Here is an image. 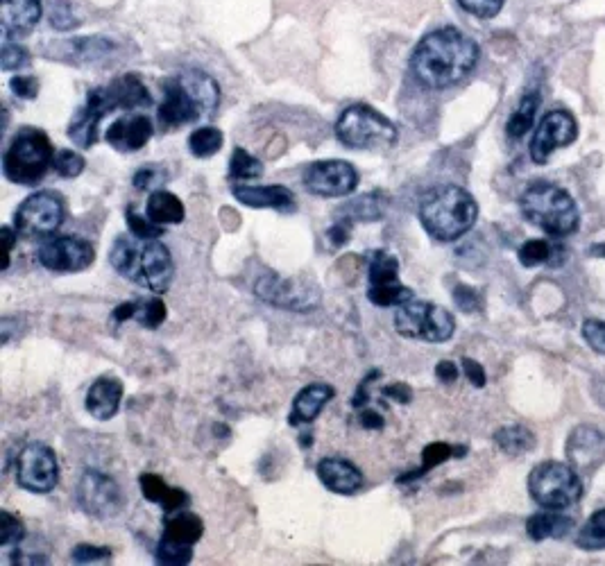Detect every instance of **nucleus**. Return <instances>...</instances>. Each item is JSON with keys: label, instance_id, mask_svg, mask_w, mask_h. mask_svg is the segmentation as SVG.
<instances>
[{"label": "nucleus", "instance_id": "473e14b6", "mask_svg": "<svg viewBox=\"0 0 605 566\" xmlns=\"http://www.w3.org/2000/svg\"><path fill=\"white\" fill-rule=\"evenodd\" d=\"M538 107H540V93L533 91V93H526V96L522 98V102H519L515 114L510 116L508 120V127L506 132L513 141H519L522 136H526L528 132H531L533 127V120H535V114H538Z\"/></svg>", "mask_w": 605, "mask_h": 566}, {"label": "nucleus", "instance_id": "f3484780", "mask_svg": "<svg viewBox=\"0 0 605 566\" xmlns=\"http://www.w3.org/2000/svg\"><path fill=\"white\" fill-rule=\"evenodd\" d=\"M118 105L112 96L109 87H100L93 89L87 98V105L84 109L78 111V116L71 120V127H68V136L80 145L82 150H89L91 145H96L98 141V125L100 120L107 114L116 111Z\"/></svg>", "mask_w": 605, "mask_h": 566}, {"label": "nucleus", "instance_id": "aec40b11", "mask_svg": "<svg viewBox=\"0 0 605 566\" xmlns=\"http://www.w3.org/2000/svg\"><path fill=\"white\" fill-rule=\"evenodd\" d=\"M318 478L320 483L327 487L329 492L352 496L363 487L365 478L361 469L345 458H325L318 465Z\"/></svg>", "mask_w": 605, "mask_h": 566}, {"label": "nucleus", "instance_id": "69168bd1", "mask_svg": "<svg viewBox=\"0 0 605 566\" xmlns=\"http://www.w3.org/2000/svg\"><path fill=\"white\" fill-rule=\"evenodd\" d=\"M592 256H605V245H594L590 250Z\"/></svg>", "mask_w": 605, "mask_h": 566}, {"label": "nucleus", "instance_id": "cd10ccee", "mask_svg": "<svg viewBox=\"0 0 605 566\" xmlns=\"http://www.w3.org/2000/svg\"><path fill=\"white\" fill-rule=\"evenodd\" d=\"M572 528H574V519L565 517V514H558V510L533 514V517L526 521V533L528 537L535 539V542H544V539H562L572 533Z\"/></svg>", "mask_w": 605, "mask_h": 566}, {"label": "nucleus", "instance_id": "ddd939ff", "mask_svg": "<svg viewBox=\"0 0 605 566\" xmlns=\"http://www.w3.org/2000/svg\"><path fill=\"white\" fill-rule=\"evenodd\" d=\"M75 496H78L82 512L98 521L114 519L123 510L121 485H118L112 476L102 474V471L96 469L84 471Z\"/></svg>", "mask_w": 605, "mask_h": 566}, {"label": "nucleus", "instance_id": "3c124183", "mask_svg": "<svg viewBox=\"0 0 605 566\" xmlns=\"http://www.w3.org/2000/svg\"><path fill=\"white\" fill-rule=\"evenodd\" d=\"M583 338L596 354H605V322L601 320H585Z\"/></svg>", "mask_w": 605, "mask_h": 566}, {"label": "nucleus", "instance_id": "de8ad7c7", "mask_svg": "<svg viewBox=\"0 0 605 566\" xmlns=\"http://www.w3.org/2000/svg\"><path fill=\"white\" fill-rule=\"evenodd\" d=\"M125 220H127V227H130L132 234L139 236V238H159L161 234H164V229H161V225H157V222H152L150 218L136 216L134 209H127Z\"/></svg>", "mask_w": 605, "mask_h": 566}, {"label": "nucleus", "instance_id": "dca6fc26", "mask_svg": "<svg viewBox=\"0 0 605 566\" xmlns=\"http://www.w3.org/2000/svg\"><path fill=\"white\" fill-rule=\"evenodd\" d=\"M578 136L576 118L565 109L549 111L531 139V159L535 164H547L549 157L560 148L572 145Z\"/></svg>", "mask_w": 605, "mask_h": 566}, {"label": "nucleus", "instance_id": "bb28decb", "mask_svg": "<svg viewBox=\"0 0 605 566\" xmlns=\"http://www.w3.org/2000/svg\"><path fill=\"white\" fill-rule=\"evenodd\" d=\"M517 259L524 268H538V265L558 268V265L565 261V250H562V245L553 243V240L533 238V240H526V243L519 247Z\"/></svg>", "mask_w": 605, "mask_h": 566}, {"label": "nucleus", "instance_id": "58836bf2", "mask_svg": "<svg viewBox=\"0 0 605 566\" xmlns=\"http://www.w3.org/2000/svg\"><path fill=\"white\" fill-rule=\"evenodd\" d=\"M583 551H605V508L594 512L576 539Z\"/></svg>", "mask_w": 605, "mask_h": 566}, {"label": "nucleus", "instance_id": "1a4fd4ad", "mask_svg": "<svg viewBox=\"0 0 605 566\" xmlns=\"http://www.w3.org/2000/svg\"><path fill=\"white\" fill-rule=\"evenodd\" d=\"M395 331L420 342H447L454 336L456 320L447 308L411 299L395 313Z\"/></svg>", "mask_w": 605, "mask_h": 566}, {"label": "nucleus", "instance_id": "0eeeda50", "mask_svg": "<svg viewBox=\"0 0 605 566\" xmlns=\"http://www.w3.org/2000/svg\"><path fill=\"white\" fill-rule=\"evenodd\" d=\"M338 141L354 150H383L395 145L397 127L381 111L370 105H352L340 114L336 123Z\"/></svg>", "mask_w": 605, "mask_h": 566}, {"label": "nucleus", "instance_id": "72a5a7b5", "mask_svg": "<svg viewBox=\"0 0 605 566\" xmlns=\"http://www.w3.org/2000/svg\"><path fill=\"white\" fill-rule=\"evenodd\" d=\"M494 444L508 456H522L535 447V435L524 426H504L494 433Z\"/></svg>", "mask_w": 605, "mask_h": 566}, {"label": "nucleus", "instance_id": "a878e982", "mask_svg": "<svg viewBox=\"0 0 605 566\" xmlns=\"http://www.w3.org/2000/svg\"><path fill=\"white\" fill-rule=\"evenodd\" d=\"M139 485H141L143 499L159 505L164 512L184 510L186 505L191 503L189 494H186L184 490H177V487H170L166 480L157 474H141Z\"/></svg>", "mask_w": 605, "mask_h": 566}, {"label": "nucleus", "instance_id": "052dcab7", "mask_svg": "<svg viewBox=\"0 0 605 566\" xmlns=\"http://www.w3.org/2000/svg\"><path fill=\"white\" fill-rule=\"evenodd\" d=\"M50 23H53L57 30H71L78 25V21L73 19V14H68V10H64V7H59V10L53 12V16H50Z\"/></svg>", "mask_w": 605, "mask_h": 566}, {"label": "nucleus", "instance_id": "f257e3e1", "mask_svg": "<svg viewBox=\"0 0 605 566\" xmlns=\"http://www.w3.org/2000/svg\"><path fill=\"white\" fill-rule=\"evenodd\" d=\"M479 62V44L458 28L426 34L411 55V71L426 89H449L463 82Z\"/></svg>", "mask_w": 605, "mask_h": 566}, {"label": "nucleus", "instance_id": "20e7f679", "mask_svg": "<svg viewBox=\"0 0 605 566\" xmlns=\"http://www.w3.org/2000/svg\"><path fill=\"white\" fill-rule=\"evenodd\" d=\"M479 204L460 186L431 188L420 202V222L431 238L451 243L476 225Z\"/></svg>", "mask_w": 605, "mask_h": 566}, {"label": "nucleus", "instance_id": "49530a36", "mask_svg": "<svg viewBox=\"0 0 605 566\" xmlns=\"http://www.w3.org/2000/svg\"><path fill=\"white\" fill-rule=\"evenodd\" d=\"M0 64H3V71H19L30 64V55L23 46L10 44V39H5L3 50H0Z\"/></svg>", "mask_w": 605, "mask_h": 566}, {"label": "nucleus", "instance_id": "5fc2aeb1", "mask_svg": "<svg viewBox=\"0 0 605 566\" xmlns=\"http://www.w3.org/2000/svg\"><path fill=\"white\" fill-rule=\"evenodd\" d=\"M349 231H352V222H347V220H340V218H338L336 225L327 231L329 243L334 245V247H343V245H347V243H349V236H352V234H349Z\"/></svg>", "mask_w": 605, "mask_h": 566}, {"label": "nucleus", "instance_id": "4c0bfd02", "mask_svg": "<svg viewBox=\"0 0 605 566\" xmlns=\"http://www.w3.org/2000/svg\"><path fill=\"white\" fill-rule=\"evenodd\" d=\"M223 139L225 136L218 127H198V130L189 136V150L193 152V157L209 159L223 148Z\"/></svg>", "mask_w": 605, "mask_h": 566}, {"label": "nucleus", "instance_id": "8fccbe9b", "mask_svg": "<svg viewBox=\"0 0 605 566\" xmlns=\"http://www.w3.org/2000/svg\"><path fill=\"white\" fill-rule=\"evenodd\" d=\"M454 302L463 313H476L481 311V297L476 293L474 288L463 286V283H458L454 288Z\"/></svg>", "mask_w": 605, "mask_h": 566}, {"label": "nucleus", "instance_id": "2f4dec72", "mask_svg": "<svg viewBox=\"0 0 605 566\" xmlns=\"http://www.w3.org/2000/svg\"><path fill=\"white\" fill-rule=\"evenodd\" d=\"M383 211H386V200H383L381 193H368L354 197L343 209H338V218L352 222V225L354 222H374L383 218Z\"/></svg>", "mask_w": 605, "mask_h": 566}, {"label": "nucleus", "instance_id": "864d4df0", "mask_svg": "<svg viewBox=\"0 0 605 566\" xmlns=\"http://www.w3.org/2000/svg\"><path fill=\"white\" fill-rule=\"evenodd\" d=\"M10 87H12V91H14V96L25 98V100L37 98V93H39V82L34 80L32 75H19V77H14V80L10 82Z\"/></svg>", "mask_w": 605, "mask_h": 566}, {"label": "nucleus", "instance_id": "603ef678", "mask_svg": "<svg viewBox=\"0 0 605 566\" xmlns=\"http://www.w3.org/2000/svg\"><path fill=\"white\" fill-rule=\"evenodd\" d=\"M164 170L161 168H155V166H146L141 170H136L134 175V186L139 188V191H157L155 186H159L161 182H164Z\"/></svg>", "mask_w": 605, "mask_h": 566}, {"label": "nucleus", "instance_id": "4be33fe9", "mask_svg": "<svg viewBox=\"0 0 605 566\" xmlns=\"http://www.w3.org/2000/svg\"><path fill=\"white\" fill-rule=\"evenodd\" d=\"M41 0H0V28L5 39L25 37L41 19Z\"/></svg>", "mask_w": 605, "mask_h": 566}, {"label": "nucleus", "instance_id": "6ab92c4d", "mask_svg": "<svg viewBox=\"0 0 605 566\" xmlns=\"http://www.w3.org/2000/svg\"><path fill=\"white\" fill-rule=\"evenodd\" d=\"M53 50L55 53H48V57L75 66H89V64H98L105 57L112 55L114 44L105 37H78L68 41H57V44H53Z\"/></svg>", "mask_w": 605, "mask_h": 566}, {"label": "nucleus", "instance_id": "4d7b16f0", "mask_svg": "<svg viewBox=\"0 0 605 566\" xmlns=\"http://www.w3.org/2000/svg\"><path fill=\"white\" fill-rule=\"evenodd\" d=\"M383 394H386L388 399H393L397 403H411L413 401V390L408 388L406 383H390L383 388Z\"/></svg>", "mask_w": 605, "mask_h": 566}, {"label": "nucleus", "instance_id": "680f3d73", "mask_svg": "<svg viewBox=\"0 0 605 566\" xmlns=\"http://www.w3.org/2000/svg\"><path fill=\"white\" fill-rule=\"evenodd\" d=\"M359 419H361L363 428H370V431H379V428H383V417L379 413H374V410L361 408L359 410Z\"/></svg>", "mask_w": 605, "mask_h": 566}, {"label": "nucleus", "instance_id": "393cba45", "mask_svg": "<svg viewBox=\"0 0 605 566\" xmlns=\"http://www.w3.org/2000/svg\"><path fill=\"white\" fill-rule=\"evenodd\" d=\"M336 390L331 388L327 383H311L306 385V388L300 390L293 408H291V417H288V424L291 426H302V424H313L315 419L320 417L322 408L327 406V403L334 399Z\"/></svg>", "mask_w": 605, "mask_h": 566}, {"label": "nucleus", "instance_id": "4468645a", "mask_svg": "<svg viewBox=\"0 0 605 566\" xmlns=\"http://www.w3.org/2000/svg\"><path fill=\"white\" fill-rule=\"evenodd\" d=\"M37 259L50 272H82L96 261V250L80 236H59L39 247Z\"/></svg>", "mask_w": 605, "mask_h": 566}, {"label": "nucleus", "instance_id": "f8f14e48", "mask_svg": "<svg viewBox=\"0 0 605 566\" xmlns=\"http://www.w3.org/2000/svg\"><path fill=\"white\" fill-rule=\"evenodd\" d=\"M16 483L32 494L53 492L59 483L55 451L41 442L25 444L16 458Z\"/></svg>", "mask_w": 605, "mask_h": 566}, {"label": "nucleus", "instance_id": "2eb2a0df", "mask_svg": "<svg viewBox=\"0 0 605 566\" xmlns=\"http://www.w3.org/2000/svg\"><path fill=\"white\" fill-rule=\"evenodd\" d=\"M304 186L318 197H347L359 186V173L347 161H313L304 170Z\"/></svg>", "mask_w": 605, "mask_h": 566}, {"label": "nucleus", "instance_id": "0e129e2a", "mask_svg": "<svg viewBox=\"0 0 605 566\" xmlns=\"http://www.w3.org/2000/svg\"><path fill=\"white\" fill-rule=\"evenodd\" d=\"M594 397L601 403V406H605V381L594 385Z\"/></svg>", "mask_w": 605, "mask_h": 566}, {"label": "nucleus", "instance_id": "79ce46f5", "mask_svg": "<svg viewBox=\"0 0 605 566\" xmlns=\"http://www.w3.org/2000/svg\"><path fill=\"white\" fill-rule=\"evenodd\" d=\"M87 168V161H84L82 154L73 152V150H57L55 159H53V170L64 179H75L84 173Z\"/></svg>", "mask_w": 605, "mask_h": 566}, {"label": "nucleus", "instance_id": "6e6d98bb", "mask_svg": "<svg viewBox=\"0 0 605 566\" xmlns=\"http://www.w3.org/2000/svg\"><path fill=\"white\" fill-rule=\"evenodd\" d=\"M463 372L467 376V381H470L474 388H483L488 379H485V370L481 363H476L472 358H463Z\"/></svg>", "mask_w": 605, "mask_h": 566}, {"label": "nucleus", "instance_id": "c756f323", "mask_svg": "<svg viewBox=\"0 0 605 566\" xmlns=\"http://www.w3.org/2000/svg\"><path fill=\"white\" fill-rule=\"evenodd\" d=\"M202 535H204V523L198 514L186 510L168 512V519L164 523V537L175 539V542L180 544L195 546L202 539Z\"/></svg>", "mask_w": 605, "mask_h": 566}, {"label": "nucleus", "instance_id": "39448f33", "mask_svg": "<svg viewBox=\"0 0 605 566\" xmlns=\"http://www.w3.org/2000/svg\"><path fill=\"white\" fill-rule=\"evenodd\" d=\"M519 209L526 222L549 236H572L581 225L574 197L556 184L538 182L528 186L519 200Z\"/></svg>", "mask_w": 605, "mask_h": 566}, {"label": "nucleus", "instance_id": "ea45409f", "mask_svg": "<svg viewBox=\"0 0 605 566\" xmlns=\"http://www.w3.org/2000/svg\"><path fill=\"white\" fill-rule=\"evenodd\" d=\"M263 175V164L252 157L250 152L243 148H236L232 152V159H229V179L232 182H247V179H259Z\"/></svg>", "mask_w": 605, "mask_h": 566}, {"label": "nucleus", "instance_id": "b1692460", "mask_svg": "<svg viewBox=\"0 0 605 566\" xmlns=\"http://www.w3.org/2000/svg\"><path fill=\"white\" fill-rule=\"evenodd\" d=\"M123 401V383L116 376H100V379L91 385L87 392V406L89 415L100 419V422H107L112 419L118 408H121Z\"/></svg>", "mask_w": 605, "mask_h": 566}, {"label": "nucleus", "instance_id": "09e8293b", "mask_svg": "<svg viewBox=\"0 0 605 566\" xmlns=\"http://www.w3.org/2000/svg\"><path fill=\"white\" fill-rule=\"evenodd\" d=\"M458 3L465 12L479 16V19H492L504 7V0H458Z\"/></svg>", "mask_w": 605, "mask_h": 566}, {"label": "nucleus", "instance_id": "a18cd8bd", "mask_svg": "<svg viewBox=\"0 0 605 566\" xmlns=\"http://www.w3.org/2000/svg\"><path fill=\"white\" fill-rule=\"evenodd\" d=\"M71 560L75 564H98V562H112V551L107 546H91V544H80L73 548Z\"/></svg>", "mask_w": 605, "mask_h": 566}, {"label": "nucleus", "instance_id": "9b49d317", "mask_svg": "<svg viewBox=\"0 0 605 566\" xmlns=\"http://www.w3.org/2000/svg\"><path fill=\"white\" fill-rule=\"evenodd\" d=\"M254 295L270 306L284 308V311L306 313L320 306V290L315 288V283L286 279L275 272L263 274L254 283Z\"/></svg>", "mask_w": 605, "mask_h": 566}, {"label": "nucleus", "instance_id": "13d9d810", "mask_svg": "<svg viewBox=\"0 0 605 566\" xmlns=\"http://www.w3.org/2000/svg\"><path fill=\"white\" fill-rule=\"evenodd\" d=\"M139 306H141V302H123V304H118L116 308H114V322L116 324H123V322H127V320H132V317H136L139 315Z\"/></svg>", "mask_w": 605, "mask_h": 566}, {"label": "nucleus", "instance_id": "e433bc0d", "mask_svg": "<svg viewBox=\"0 0 605 566\" xmlns=\"http://www.w3.org/2000/svg\"><path fill=\"white\" fill-rule=\"evenodd\" d=\"M454 456H456L454 447H449V444H445V442H433V444H429V447H424V451H422L420 469H415V471H411V474L397 478V483H408V480L422 478L424 474H429L431 469L440 467L442 462H447L449 458H454Z\"/></svg>", "mask_w": 605, "mask_h": 566}, {"label": "nucleus", "instance_id": "412c9836", "mask_svg": "<svg viewBox=\"0 0 605 566\" xmlns=\"http://www.w3.org/2000/svg\"><path fill=\"white\" fill-rule=\"evenodd\" d=\"M152 134H155V125L148 116L118 118L107 130V143L118 152H136L146 148Z\"/></svg>", "mask_w": 605, "mask_h": 566}, {"label": "nucleus", "instance_id": "e2e57ef3", "mask_svg": "<svg viewBox=\"0 0 605 566\" xmlns=\"http://www.w3.org/2000/svg\"><path fill=\"white\" fill-rule=\"evenodd\" d=\"M19 236V231H14L12 227H3V238H5V250H7V263L5 268H10V256L14 250V240Z\"/></svg>", "mask_w": 605, "mask_h": 566}, {"label": "nucleus", "instance_id": "a19ab883", "mask_svg": "<svg viewBox=\"0 0 605 566\" xmlns=\"http://www.w3.org/2000/svg\"><path fill=\"white\" fill-rule=\"evenodd\" d=\"M157 564L164 566H182V564H191L193 560V546L189 544H180L175 539L161 537V542L155 551Z\"/></svg>", "mask_w": 605, "mask_h": 566}, {"label": "nucleus", "instance_id": "7ed1b4c3", "mask_svg": "<svg viewBox=\"0 0 605 566\" xmlns=\"http://www.w3.org/2000/svg\"><path fill=\"white\" fill-rule=\"evenodd\" d=\"M164 102L157 118L164 132L180 130L189 123L211 116L218 107V84L202 71H186L164 82Z\"/></svg>", "mask_w": 605, "mask_h": 566}, {"label": "nucleus", "instance_id": "bf43d9fd", "mask_svg": "<svg viewBox=\"0 0 605 566\" xmlns=\"http://www.w3.org/2000/svg\"><path fill=\"white\" fill-rule=\"evenodd\" d=\"M436 376H438V381H442V383H456V379H458V367L451 363V360H442V363H438L436 365Z\"/></svg>", "mask_w": 605, "mask_h": 566}, {"label": "nucleus", "instance_id": "c9c22d12", "mask_svg": "<svg viewBox=\"0 0 605 566\" xmlns=\"http://www.w3.org/2000/svg\"><path fill=\"white\" fill-rule=\"evenodd\" d=\"M368 299L374 306L390 308V306H404L415 299V293L411 288H406L402 281L386 283V286H370Z\"/></svg>", "mask_w": 605, "mask_h": 566}, {"label": "nucleus", "instance_id": "c03bdc74", "mask_svg": "<svg viewBox=\"0 0 605 566\" xmlns=\"http://www.w3.org/2000/svg\"><path fill=\"white\" fill-rule=\"evenodd\" d=\"M166 315H168L166 304L161 302V299H148V302H141L136 320H139L141 327L157 329V327H161V324H164Z\"/></svg>", "mask_w": 605, "mask_h": 566}, {"label": "nucleus", "instance_id": "7c9ffc66", "mask_svg": "<svg viewBox=\"0 0 605 566\" xmlns=\"http://www.w3.org/2000/svg\"><path fill=\"white\" fill-rule=\"evenodd\" d=\"M109 91L116 100L118 109H139V107H148L152 105V98L136 75H121L116 77L112 84H107Z\"/></svg>", "mask_w": 605, "mask_h": 566}, {"label": "nucleus", "instance_id": "f03ea898", "mask_svg": "<svg viewBox=\"0 0 605 566\" xmlns=\"http://www.w3.org/2000/svg\"><path fill=\"white\" fill-rule=\"evenodd\" d=\"M109 263L121 277L152 293H166L175 277L173 256L157 238L118 236L109 252Z\"/></svg>", "mask_w": 605, "mask_h": 566}, {"label": "nucleus", "instance_id": "423d86ee", "mask_svg": "<svg viewBox=\"0 0 605 566\" xmlns=\"http://www.w3.org/2000/svg\"><path fill=\"white\" fill-rule=\"evenodd\" d=\"M55 150L41 130H23L14 136L3 157V173L12 184L34 186L53 168Z\"/></svg>", "mask_w": 605, "mask_h": 566}, {"label": "nucleus", "instance_id": "37998d69", "mask_svg": "<svg viewBox=\"0 0 605 566\" xmlns=\"http://www.w3.org/2000/svg\"><path fill=\"white\" fill-rule=\"evenodd\" d=\"M23 539H25L23 523L16 517H12L7 510L0 512V546L10 548V546L21 544Z\"/></svg>", "mask_w": 605, "mask_h": 566}, {"label": "nucleus", "instance_id": "f704fd0d", "mask_svg": "<svg viewBox=\"0 0 605 566\" xmlns=\"http://www.w3.org/2000/svg\"><path fill=\"white\" fill-rule=\"evenodd\" d=\"M370 286H386L399 281V259L386 250H377L370 259L368 268Z\"/></svg>", "mask_w": 605, "mask_h": 566}, {"label": "nucleus", "instance_id": "c85d7f7f", "mask_svg": "<svg viewBox=\"0 0 605 566\" xmlns=\"http://www.w3.org/2000/svg\"><path fill=\"white\" fill-rule=\"evenodd\" d=\"M146 216L161 227L180 225V222H184L186 218V209L180 197L170 191H161V188H157V191H152L148 197Z\"/></svg>", "mask_w": 605, "mask_h": 566}, {"label": "nucleus", "instance_id": "5701e85b", "mask_svg": "<svg viewBox=\"0 0 605 566\" xmlns=\"http://www.w3.org/2000/svg\"><path fill=\"white\" fill-rule=\"evenodd\" d=\"M234 197L245 207L252 209H275L281 213L295 211V197L293 191L286 186H234Z\"/></svg>", "mask_w": 605, "mask_h": 566}, {"label": "nucleus", "instance_id": "6e6552de", "mask_svg": "<svg viewBox=\"0 0 605 566\" xmlns=\"http://www.w3.org/2000/svg\"><path fill=\"white\" fill-rule=\"evenodd\" d=\"M528 494L544 510H565L583 496V480L572 465L542 462L528 476Z\"/></svg>", "mask_w": 605, "mask_h": 566}, {"label": "nucleus", "instance_id": "a211bd4d", "mask_svg": "<svg viewBox=\"0 0 605 566\" xmlns=\"http://www.w3.org/2000/svg\"><path fill=\"white\" fill-rule=\"evenodd\" d=\"M567 458L576 471H594L605 460V433L594 426H578L567 440Z\"/></svg>", "mask_w": 605, "mask_h": 566}, {"label": "nucleus", "instance_id": "9d476101", "mask_svg": "<svg viewBox=\"0 0 605 566\" xmlns=\"http://www.w3.org/2000/svg\"><path fill=\"white\" fill-rule=\"evenodd\" d=\"M66 204L55 191H39L25 197L16 209L14 225L25 238H46L64 225Z\"/></svg>", "mask_w": 605, "mask_h": 566}]
</instances>
